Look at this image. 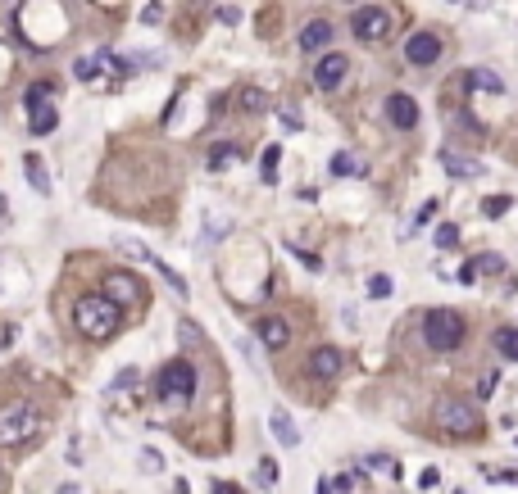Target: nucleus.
<instances>
[{"mask_svg": "<svg viewBox=\"0 0 518 494\" xmlns=\"http://www.w3.org/2000/svg\"><path fill=\"white\" fill-rule=\"evenodd\" d=\"M441 168L450 172V177H459V181H477L482 177V159H473V154H459V150H446L441 154Z\"/></svg>", "mask_w": 518, "mask_h": 494, "instance_id": "nucleus-15", "label": "nucleus"}, {"mask_svg": "<svg viewBox=\"0 0 518 494\" xmlns=\"http://www.w3.org/2000/svg\"><path fill=\"white\" fill-rule=\"evenodd\" d=\"M500 268H505V259H500V254H477L473 263H468L464 273H459V277H464V282H477V277H482V273H486V277H496V273H500Z\"/></svg>", "mask_w": 518, "mask_h": 494, "instance_id": "nucleus-20", "label": "nucleus"}, {"mask_svg": "<svg viewBox=\"0 0 518 494\" xmlns=\"http://www.w3.org/2000/svg\"><path fill=\"white\" fill-rule=\"evenodd\" d=\"M455 240H459V227H455V222H441V227H437V245H441V249H450Z\"/></svg>", "mask_w": 518, "mask_h": 494, "instance_id": "nucleus-29", "label": "nucleus"}, {"mask_svg": "<svg viewBox=\"0 0 518 494\" xmlns=\"http://www.w3.org/2000/svg\"><path fill=\"white\" fill-rule=\"evenodd\" d=\"M214 494H237V490L232 486H214Z\"/></svg>", "mask_w": 518, "mask_h": 494, "instance_id": "nucleus-41", "label": "nucleus"}, {"mask_svg": "<svg viewBox=\"0 0 518 494\" xmlns=\"http://www.w3.org/2000/svg\"><path fill=\"white\" fill-rule=\"evenodd\" d=\"M27 104V128H32V137H51L55 128H60V109L51 104V95L46 100H23Z\"/></svg>", "mask_w": 518, "mask_h": 494, "instance_id": "nucleus-12", "label": "nucleus"}, {"mask_svg": "<svg viewBox=\"0 0 518 494\" xmlns=\"http://www.w3.org/2000/svg\"><path fill=\"white\" fill-rule=\"evenodd\" d=\"M368 295H373V299H387V295H391V277H387V273H373V277H368Z\"/></svg>", "mask_w": 518, "mask_h": 494, "instance_id": "nucleus-26", "label": "nucleus"}, {"mask_svg": "<svg viewBox=\"0 0 518 494\" xmlns=\"http://www.w3.org/2000/svg\"><path fill=\"white\" fill-rule=\"evenodd\" d=\"M364 467H368V472H396V462H391V458H378V453H373V458H364Z\"/></svg>", "mask_w": 518, "mask_h": 494, "instance_id": "nucleus-36", "label": "nucleus"}, {"mask_svg": "<svg viewBox=\"0 0 518 494\" xmlns=\"http://www.w3.org/2000/svg\"><path fill=\"white\" fill-rule=\"evenodd\" d=\"M128 385H137V367H123L119 376H114V385H109V394H119V390H128Z\"/></svg>", "mask_w": 518, "mask_h": 494, "instance_id": "nucleus-30", "label": "nucleus"}, {"mask_svg": "<svg viewBox=\"0 0 518 494\" xmlns=\"http://www.w3.org/2000/svg\"><path fill=\"white\" fill-rule=\"evenodd\" d=\"M405 60L414 64V69H427V64H437V60H441V36H437V32H409Z\"/></svg>", "mask_w": 518, "mask_h": 494, "instance_id": "nucleus-11", "label": "nucleus"}, {"mask_svg": "<svg viewBox=\"0 0 518 494\" xmlns=\"http://www.w3.org/2000/svg\"><path fill=\"white\" fill-rule=\"evenodd\" d=\"M345 367V354L337 350V345H319V350L310 354V372L319 376V381H332V376H341Z\"/></svg>", "mask_w": 518, "mask_h": 494, "instance_id": "nucleus-14", "label": "nucleus"}, {"mask_svg": "<svg viewBox=\"0 0 518 494\" xmlns=\"http://www.w3.org/2000/svg\"><path fill=\"white\" fill-rule=\"evenodd\" d=\"M5 213H9V205H5V195H0V227H5Z\"/></svg>", "mask_w": 518, "mask_h": 494, "instance_id": "nucleus-40", "label": "nucleus"}, {"mask_svg": "<svg viewBox=\"0 0 518 494\" xmlns=\"http://www.w3.org/2000/svg\"><path fill=\"white\" fill-rule=\"evenodd\" d=\"M382 114H387V123H391V128H400V132H414L418 128V100H414V95H405V91H391L387 104H382Z\"/></svg>", "mask_w": 518, "mask_h": 494, "instance_id": "nucleus-8", "label": "nucleus"}, {"mask_svg": "<svg viewBox=\"0 0 518 494\" xmlns=\"http://www.w3.org/2000/svg\"><path fill=\"white\" fill-rule=\"evenodd\" d=\"M105 295H109L119 308H128V304H146V282L119 268V273H105Z\"/></svg>", "mask_w": 518, "mask_h": 494, "instance_id": "nucleus-7", "label": "nucleus"}, {"mask_svg": "<svg viewBox=\"0 0 518 494\" xmlns=\"http://www.w3.org/2000/svg\"><path fill=\"white\" fill-rule=\"evenodd\" d=\"M255 476H259V486H277V462L273 458H259V472H255Z\"/></svg>", "mask_w": 518, "mask_h": 494, "instance_id": "nucleus-27", "label": "nucleus"}, {"mask_svg": "<svg viewBox=\"0 0 518 494\" xmlns=\"http://www.w3.org/2000/svg\"><path fill=\"white\" fill-rule=\"evenodd\" d=\"M282 128H286V132H300V118H295V109L282 114Z\"/></svg>", "mask_w": 518, "mask_h": 494, "instance_id": "nucleus-39", "label": "nucleus"}, {"mask_svg": "<svg viewBox=\"0 0 518 494\" xmlns=\"http://www.w3.org/2000/svg\"><path fill=\"white\" fill-rule=\"evenodd\" d=\"M345 73H350V60H345L341 50L319 55V64H314V86H319V91H337L345 82Z\"/></svg>", "mask_w": 518, "mask_h": 494, "instance_id": "nucleus-10", "label": "nucleus"}, {"mask_svg": "<svg viewBox=\"0 0 518 494\" xmlns=\"http://www.w3.org/2000/svg\"><path fill=\"white\" fill-rule=\"evenodd\" d=\"M496 385H500V376H496V372H486L482 381H477V394H482V399H491V394H496Z\"/></svg>", "mask_w": 518, "mask_h": 494, "instance_id": "nucleus-33", "label": "nucleus"}, {"mask_svg": "<svg viewBox=\"0 0 518 494\" xmlns=\"http://www.w3.org/2000/svg\"><path fill=\"white\" fill-rule=\"evenodd\" d=\"M291 254L300 259V263L310 268V273H319V268H323V263H319V254H310V249H300V245H291Z\"/></svg>", "mask_w": 518, "mask_h": 494, "instance_id": "nucleus-32", "label": "nucleus"}, {"mask_svg": "<svg viewBox=\"0 0 518 494\" xmlns=\"http://www.w3.org/2000/svg\"><path fill=\"white\" fill-rule=\"evenodd\" d=\"M155 394L164 409H187L191 399H196V367L187 363V358H173V363L159 367L155 376Z\"/></svg>", "mask_w": 518, "mask_h": 494, "instance_id": "nucleus-2", "label": "nucleus"}, {"mask_svg": "<svg viewBox=\"0 0 518 494\" xmlns=\"http://www.w3.org/2000/svg\"><path fill=\"white\" fill-rule=\"evenodd\" d=\"M350 32L359 36L364 46H378V41H387V36H391V14H387V9H378V5H364V9H354Z\"/></svg>", "mask_w": 518, "mask_h": 494, "instance_id": "nucleus-6", "label": "nucleus"}, {"mask_svg": "<svg viewBox=\"0 0 518 494\" xmlns=\"http://www.w3.org/2000/svg\"><path fill=\"white\" fill-rule=\"evenodd\" d=\"M441 486V472L437 467H423V472H418V490H437Z\"/></svg>", "mask_w": 518, "mask_h": 494, "instance_id": "nucleus-31", "label": "nucleus"}, {"mask_svg": "<svg viewBox=\"0 0 518 494\" xmlns=\"http://www.w3.org/2000/svg\"><path fill=\"white\" fill-rule=\"evenodd\" d=\"M268 431H273L277 444H286V449H295V444H300V431H295V422H291V413H286V409H273V413H268Z\"/></svg>", "mask_w": 518, "mask_h": 494, "instance_id": "nucleus-17", "label": "nucleus"}, {"mask_svg": "<svg viewBox=\"0 0 518 494\" xmlns=\"http://www.w3.org/2000/svg\"><path fill=\"white\" fill-rule=\"evenodd\" d=\"M119 322H123V308L105 290L100 295H78V304H73V327H78L86 341H109L119 331Z\"/></svg>", "mask_w": 518, "mask_h": 494, "instance_id": "nucleus-1", "label": "nucleus"}, {"mask_svg": "<svg viewBox=\"0 0 518 494\" xmlns=\"http://www.w3.org/2000/svg\"><path fill=\"white\" fill-rule=\"evenodd\" d=\"M491 341H496V350H500L505 358H514V363H518V327H500Z\"/></svg>", "mask_w": 518, "mask_h": 494, "instance_id": "nucleus-24", "label": "nucleus"}, {"mask_svg": "<svg viewBox=\"0 0 518 494\" xmlns=\"http://www.w3.org/2000/svg\"><path fill=\"white\" fill-rule=\"evenodd\" d=\"M482 213H486V218H500V213H510V195H491V200H482Z\"/></svg>", "mask_w": 518, "mask_h": 494, "instance_id": "nucleus-28", "label": "nucleus"}, {"mask_svg": "<svg viewBox=\"0 0 518 494\" xmlns=\"http://www.w3.org/2000/svg\"><path fill=\"white\" fill-rule=\"evenodd\" d=\"M178 331H182V341H187V345H196V341H200V331H196V322H178Z\"/></svg>", "mask_w": 518, "mask_h": 494, "instance_id": "nucleus-37", "label": "nucleus"}, {"mask_svg": "<svg viewBox=\"0 0 518 494\" xmlns=\"http://www.w3.org/2000/svg\"><path fill=\"white\" fill-rule=\"evenodd\" d=\"M323 46H332V23H328V18H310V23L300 27V50L319 55Z\"/></svg>", "mask_w": 518, "mask_h": 494, "instance_id": "nucleus-16", "label": "nucleus"}, {"mask_svg": "<svg viewBox=\"0 0 518 494\" xmlns=\"http://www.w3.org/2000/svg\"><path fill=\"white\" fill-rule=\"evenodd\" d=\"M159 18H164V5H159V0H150V5L141 9V23H159Z\"/></svg>", "mask_w": 518, "mask_h": 494, "instance_id": "nucleus-35", "label": "nucleus"}, {"mask_svg": "<svg viewBox=\"0 0 518 494\" xmlns=\"http://www.w3.org/2000/svg\"><path fill=\"white\" fill-rule=\"evenodd\" d=\"M41 431V413L27 399H9L0 404V444H23Z\"/></svg>", "mask_w": 518, "mask_h": 494, "instance_id": "nucleus-5", "label": "nucleus"}, {"mask_svg": "<svg viewBox=\"0 0 518 494\" xmlns=\"http://www.w3.org/2000/svg\"><path fill=\"white\" fill-rule=\"evenodd\" d=\"M432 418H437V426L446 435H482V409H477V404H468V399H441L437 409H432Z\"/></svg>", "mask_w": 518, "mask_h": 494, "instance_id": "nucleus-4", "label": "nucleus"}, {"mask_svg": "<svg viewBox=\"0 0 518 494\" xmlns=\"http://www.w3.org/2000/svg\"><path fill=\"white\" fill-rule=\"evenodd\" d=\"M332 172H337V177H364L368 163H364L359 154H350V150H337L332 154Z\"/></svg>", "mask_w": 518, "mask_h": 494, "instance_id": "nucleus-19", "label": "nucleus"}, {"mask_svg": "<svg viewBox=\"0 0 518 494\" xmlns=\"http://www.w3.org/2000/svg\"><path fill=\"white\" fill-rule=\"evenodd\" d=\"M255 336H259V345H264V350H286V345H291V327H286V317H277V313L259 317Z\"/></svg>", "mask_w": 518, "mask_h": 494, "instance_id": "nucleus-13", "label": "nucleus"}, {"mask_svg": "<svg viewBox=\"0 0 518 494\" xmlns=\"http://www.w3.org/2000/svg\"><path fill=\"white\" fill-rule=\"evenodd\" d=\"M464 82L473 86V91H491V95H500V91H505V82H500V77H496L491 69H468Z\"/></svg>", "mask_w": 518, "mask_h": 494, "instance_id": "nucleus-22", "label": "nucleus"}, {"mask_svg": "<svg viewBox=\"0 0 518 494\" xmlns=\"http://www.w3.org/2000/svg\"><path fill=\"white\" fill-rule=\"evenodd\" d=\"M237 104H241L246 114H259V109H268V91H259V86H246V91L237 95Z\"/></svg>", "mask_w": 518, "mask_h": 494, "instance_id": "nucleus-25", "label": "nucleus"}, {"mask_svg": "<svg viewBox=\"0 0 518 494\" xmlns=\"http://www.w3.org/2000/svg\"><path fill=\"white\" fill-rule=\"evenodd\" d=\"M464 341V317L450 313V308H427L423 313V345L432 354H450Z\"/></svg>", "mask_w": 518, "mask_h": 494, "instance_id": "nucleus-3", "label": "nucleus"}, {"mask_svg": "<svg viewBox=\"0 0 518 494\" xmlns=\"http://www.w3.org/2000/svg\"><path fill=\"white\" fill-rule=\"evenodd\" d=\"M119 249H123V254H132V259H141V263H150V268H155V273L159 277H164V282L173 286V290H178V295L182 299H187V282H182V277L178 273H173V268L164 263V259H159L155 254V249H146V245H141V240H119Z\"/></svg>", "mask_w": 518, "mask_h": 494, "instance_id": "nucleus-9", "label": "nucleus"}, {"mask_svg": "<svg viewBox=\"0 0 518 494\" xmlns=\"http://www.w3.org/2000/svg\"><path fill=\"white\" fill-rule=\"evenodd\" d=\"M23 177L32 181V191H36V195H51V172H46L41 154H23Z\"/></svg>", "mask_w": 518, "mask_h": 494, "instance_id": "nucleus-18", "label": "nucleus"}, {"mask_svg": "<svg viewBox=\"0 0 518 494\" xmlns=\"http://www.w3.org/2000/svg\"><path fill=\"white\" fill-rule=\"evenodd\" d=\"M237 154H241V150H237V141H218V145H209L205 163L218 172V168H227V163H237Z\"/></svg>", "mask_w": 518, "mask_h": 494, "instance_id": "nucleus-21", "label": "nucleus"}, {"mask_svg": "<svg viewBox=\"0 0 518 494\" xmlns=\"http://www.w3.org/2000/svg\"><path fill=\"white\" fill-rule=\"evenodd\" d=\"M277 163H282V145H268V150L259 154V177L277 181Z\"/></svg>", "mask_w": 518, "mask_h": 494, "instance_id": "nucleus-23", "label": "nucleus"}, {"mask_svg": "<svg viewBox=\"0 0 518 494\" xmlns=\"http://www.w3.org/2000/svg\"><path fill=\"white\" fill-rule=\"evenodd\" d=\"M354 486H359V476H354V472H341V476L332 481V490H341V494H350Z\"/></svg>", "mask_w": 518, "mask_h": 494, "instance_id": "nucleus-34", "label": "nucleus"}, {"mask_svg": "<svg viewBox=\"0 0 518 494\" xmlns=\"http://www.w3.org/2000/svg\"><path fill=\"white\" fill-rule=\"evenodd\" d=\"M218 18H223V23H241V9H232V5H223V9H218Z\"/></svg>", "mask_w": 518, "mask_h": 494, "instance_id": "nucleus-38", "label": "nucleus"}]
</instances>
